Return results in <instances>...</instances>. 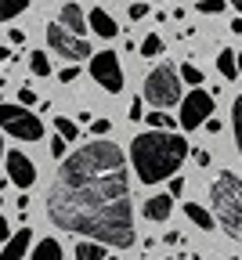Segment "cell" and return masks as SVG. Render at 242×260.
Returning <instances> with one entry per match:
<instances>
[{"mask_svg": "<svg viewBox=\"0 0 242 260\" xmlns=\"http://www.w3.org/2000/svg\"><path fill=\"white\" fill-rule=\"evenodd\" d=\"M29 260H62V242H58V239L33 242V256H29Z\"/></svg>", "mask_w": 242, "mask_h": 260, "instance_id": "obj_15", "label": "cell"}, {"mask_svg": "<svg viewBox=\"0 0 242 260\" xmlns=\"http://www.w3.org/2000/svg\"><path fill=\"white\" fill-rule=\"evenodd\" d=\"M148 220H166L174 213V199H170V191H156L152 199H145V210H141Z\"/></svg>", "mask_w": 242, "mask_h": 260, "instance_id": "obj_13", "label": "cell"}, {"mask_svg": "<svg viewBox=\"0 0 242 260\" xmlns=\"http://www.w3.org/2000/svg\"><path fill=\"white\" fill-rule=\"evenodd\" d=\"M235 58H238V76H242V51H235Z\"/></svg>", "mask_w": 242, "mask_h": 260, "instance_id": "obj_38", "label": "cell"}, {"mask_svg": "<svg viewBox=\"0 0 242 260\" xmlns=\"http://www.w3.org/2000/svg\"><path fill=\"white\" fill-rule=\"evenodd\" d=\"M185 217H188L195 228H202V232H214V213L206 210V206H199V203H185Z\"/></svg>", "mask_w": 242, "mask_h": 260, "instance_id": "obj_14", "label": "cell"}, {"mask_svg": "<svg viewBox=\"0 0 242 260\" xmlns=\"http://www.w3.org/2000/svg\"><path fill=\"white\" fill-rule=\"evenodd\" d=\"M109 130H112V123H109V119H94V123H90V134H94V141H98V138H105Z\"/></svg>", "mask_w": 242, "mask_h": 260, "instance_id": "obj_27", "label": "cell"}, {"mask_svg": "<svg viewBox=\"0 0 242 260\" xmlns=\"http://www.w3.org/2000/svg\"><path fill=\"white\" fill-rule=\"evenodd\" d=\"M228 4H231V8L238 11V18H242V0H228Z\"/></svg>", "mask_w": 242, "mask_h": 260, "instance_id": "obj_37", "label": "cell"}, {"mask_svg": "<svg viewBox=\"0 0 242 260\" xmlns=\"http://www.w3.org/2000/svg\"><path fill=\"white\" fill-rule=\"evenodd\" d=\"M231 134H235V148L242 155V94L231 102Z\"/></svg>", "mask_w": 242, "mask_h": 260, "instance_id": "obj_19", "label": "cell"}, {"mask_svg": "<svg viewBox=\"0 0 242 260\" xmlns=\"http://www.w3.org/2000/svg\"><path fill=\"white\" fill-rule=\"evenodd\" d=\"M90 76L101 90L109 94H119L123 90V69H119V54L116 51H98L90 58Z\"/></svg>", "mask_w": 242, "mask_h": 260, "instance_id": "obj_8", "label": "cell"}, {"mask_svg": "<svg viewBox=\"0 0 242 260\" xmlns=\"http://www.w3.org/2000/svg\"><path fill=\"white\" fill-rule=\"evenodd\" d=\"M29 249H33V232L29 228H15V235L4 242V249H0V260H22Z\"/></svg>", "mask_w": 242, "mask_h": 260, "instance_id": "obj_10", "label": "cell"}, {"mask_svg": "<svg viewBox=\"0 0 242 260\" xmlns=\"http://www.w3.org/2000/svg\"><path fill=\"white\" fill-rule=\"evenodd\" d=\"M8 40H11V44H25V32H22V29H11V25H8Z\"/></svg>", "mask_w": 242, "mask_h": 260, "instance_id": "obj_34", "label": "cell"}, {"mask_svg": "<svg viewBox=\"0 0 242 260\" xmlns=\"http://www.w3.org/2000/svg\"><path fill=\"white\" fill-rule=\"evenodd\" d=\"M206 119H214V94H206L202 87L188 90L181 102V112H177V123L185 130H199V126H206Z\"/></svg>", "mask_w": 242, "mask_h": 260, "instance_id": "obj_7", "label": "cell"}, {"mask_svg": "<svg viewBox=\"0 0 242 260\" xmlns=\"http://www.w3.org/2000/svg\"><path fill=\"white\" fill-rule=\"evenodd\" d=\"M141 109H145V102H141V98H134V102H130V112H127V119H141V116H145Z\"/></svg>", "mask_w": 242, "mask_h": 260, "instance_id": "obj_31", "label": "cell"}, {"mask_svg": "<svg viewBox=\"0 0 242 260\" xmlns=\"http://www.w3.org/2000/svg\"><path fill=\"white\" fill-rule=\"evenodd\" d=\"M47 44H51V51L62 54L69 65H76V61H83V58H94L90 44H87L83 37H73L62 22H51V25H47Z\"/></svg>", "mask_w": 242, "mask_h": 260, "instance_id": "obj_6", "label": "cell"}, {"mask_svg": "<svg viewBox=\"0 0 242 260\" xmlns=\"http://www.w3.org/2000/svg\"><path fill=\"white\" fill-rule=\"evenodd\" d=\"M0 130L18 141H40L44 138V123L37 112H29L25 105H8L0 102Z\"/></svg>", "mask_w": 242, "mask_h": 260, "instance_id": "obj_5", "label": "cell"}, {"mask_svg": "<svg viewBox=\"0 0 242 260\" xmlns=\"http://www.w3.org/2000/svg\"><path fill=\"white\" fill-rule=\"evenodd\" d=\"M127 15H130L134 22H137V18H145V15H148V4H145V0H137V4H130V11H127Z\"/></svg>", "mask_w": 242, "mask_h": 260, "instance_id": "obj_29", "label": "cell"}, {"mask_svg": "<svg viewBox=\"0 0 242 260\" xmlns=\"http://www.w3.org/2000/svg\"><path fill=\"white\" fill-rule=\"evenodd\" d=\"M0 206H4V195H0Z\"/></svg>", "mask_w": 242, "mask_h": 260, "instance_id": "obj_41", "label": "cell"}, {"mask_svg": "<svg viewBox=\"0 0 242 260\" xmlns=\"http://www.w3.org/2000/svg\"><path fill=\"white\" fill-rule=\"evenodd\" d=\"M141 102L152 105L156 112H159V109H170V105H181V73H177L170 61H159L156 69L145 76V83H141Z\"/></svg>", "mask_w": 242, "mask_h": 260, "instance_id": "obj_4", "label": "cell"}, {"mask_svg": "<svg viewBox=\"0 0 242 260\" xmlns=\"http://www.w3.org/2000/svg\"><path fill=\"white\" fill-rule=\"evenodd\" d=\"M105 260H119V256H105Z\"/></svg>", "mask_w": 242, "mask_h": 260, "instance_id": "obj_40", "label": "cell"}, {"mask_svg": "<svg viewBox=\"0 0 242 260\" xmlns=\"http://www.w3.org/2000/svg\"><path fill=\"white\" fill-rule=\"evenodd\" d=\"M228 8V0H199V15H221Z\"/></svg>", "mask_w": 242, "mask_h": 260, "instance_id": "obj_25", "label": "cell"}, {"mask_svg": "<svg viewBox=\"0 0 242 260\" xmlns=\"http://www.w3.org/2000/svg\"><path fill=\"white\" fill-rule=\"evenodd\" d=\"M15 58H18V54H11V44L0 47V61H15Z\"/></svg>", "mask_w": 242, "mask_h": 260, "instance_id": "obj_36", "label": "cell"}, {"mask_svg": "<svg viewBox=\"0 0 242 260\" xmlns=\"http://www.w3.org/2000/svg\"><path fill=\"white\" fill-rule=\"evenodd\" d=\"M87 29L90 32H98L101 40H112L116 32H119V25H116V18L109 15V11H101V8H94L90 15H87Z\"/></svg>", "mask_w": 242, "mask_h": 260, "instance_id": "obj_12", "label": "cell"}, {"mask_svg": "<svg viewBox=\"0 0 242 260\" xmlns=\"http://www.w3.org/2000/svg\"><path fill=\"white\" fill-rule=\"evenodd\" d=\"M192 159L199 162V167H210V152H202V148H199V152H192Z\"/></svg>", "mask_w": 242, "mask_h": 260, "instance_id": "obj_35", "label": "cell"}, {"mask_svg": "<svg viewBox=\"0 0 242 260\" xmlns=\"http://www.w3.org/2000/svg\"><path fill=\"white\" fill-rule=\"evenodd\" d=\"M51 155H54V159H58V162H62V159H65V155H69V141H65V138H58V134H54V138H51Z\"/></svg>", "mask_w": 242, "mask_h": 260, "instance_id": "obj_26", "label": "cell"}, {"mask_svg": "<svg viewBox=\"0 0 242 260\" xmlns=\"http://www.w3.org/2000/svg\"><path fill=\"white\" fill-rule=\"evenodd\" d=\"M18 105H25V109L37 105V90H33V87H22V90H18Z\"/></svg>", "mask_w": 242, "mask_h": 260, "instance_id": "obj_28", "label": "cell"}, {"mask_svg": "<svg viewBox=\"0 0 242 260\" xmlns=\"http://www.w3.org/2000/svg\"><path fill=\"white\" fill-rule=\"evenodd\" d=\"M76 76H80V69H76V65H65V69L58 73V80H62V83H73Z\"/></svg>", "mask_w": 242, "mask_h": 260, "instance_id": "obj_30", "label": "cell"}, {"mask_svg": "<svg viewBox=\"0 0 242 260\" xmlns=\"http://www.w3.org/2000/svg\"><path fill=\"white\" fill-rule=\"evenodd\" d=\"M29 73H33V76H40V80L51 76V58H47L44 51H33V54H29Z\"/></svg>", "mask_w": 242, "mask_h": 260, "instance_id": "obj_20", "label": "cell"}, {"mask_svg": "<svg viewBox=\"0 0 242 260\" xmlns=\"http://www.w3.org/2000/svg\"><path fill=\"white\" fill-rule=\"evenodd\" d=\"M73 256H76V260H105V246H98V242L83 239V242H76Z\"/></svg>", "mask_w": 242, "mask_h": 260, "instance_id": "obj_17", "label": "cell"}, {"mask_svg": "<svg viewBox=\"0 0 242 260\" xmlns=\"http://www.w3.org/2000/svg\"><path fill=\"white\" fill-rule=\"evenodd\" d=\"M4 162H8V181L15 184V188H22V191H29L33 184H37V167H33V159L25 155V152H8L4 155Z\"/></svg>", "mask_w": 242, "mask_h": 260, "instance_id": "obj_9", "label": "cell"}, {"mask_svg": "<svg viewBox=\"0 0 242 260\" xmlns=\"http://www.w3.org/2000/svg\"><path fill=\"white\" fill-rule=\"evenodd\" d=\"M177 73H181V80H185V83H192V87L199 90V83H202V69H195V65H188V61H185Z\"/></svg>", "mask_w": 242, "mask_h": 260, "instance_id": "obj_24", "label": "cell"}, {"mask_svg": "<svg viewBox=\"0 0 242 260\" xmlns=\"http://www.w3.org/2000/svg\"><path fill=\"white\" fill-rule=\"evenodd\" d=\"M185 195V177H170V199Z\"/></svg>", "mask_w": 242, "mask_h": 260, "instance_id": "obj_32", "label": "cell"}, {"mask_svg": "<svg viewBox=\"0 0 242 260\" xmlns=\"http://www.w3.org/2000/svg\"><path fill=\"white\" fill-rule=\"evenodd\" d=\"M210 199H214V217L231 239L242 242V177L231 170H221L210 184Z\"/></svg>", "mask_w": 242, "mask_h": 260, "instance_id": "obj_3", "label": "cell"}, {"mask_svg": "<svg viewBox=\"0 0 242 260\" xmlns=\"http://www.w3.org/2000/svg\"><path fill=\"white\" fill-rule=\"evenodd\" d=\"M58 22H62L69 32H73V37H83V29H87V15H83V8H80V4H73V0H69V4H62Z\"/></svg>", "mask_w": 242, "mask_h": 260, "instance_id": "obj_11", "label": "cell"}, {"mask_svg": "<svg viewBox=\"0 0 242 260\" xmlns=\"http://www.w3.org/2000/svg\"><path fill=\"white\" fill-rule=\"evenodd\" d=\"M11 235H15V232H11V220H8L4 213H0V242H8Z\"/></svg>", "mask_w": 242, "mask_h": 260, "instance_id": "obj_33", "label": "cell"}, {"mask_svg": "<svg viewBox=\"0 0 242 260\" xmlns=\"http://www.w3.org/2000/svg\"><path fill=\"white\" fill-rule=\"evenodd\" d=\"M217 69H221V76L224 80H238V58H235V51H221L217 54Z\"/></svg>", "mask_w": 242, "mask_h": 260, "instance_id": "obj_16", "label": "cell"}, {"mask_svg": "<svg viewBox=\"0 0 242 260\" xmlns=\"http://www.w3.org/2000/svg\"><path fill=\"white\" fill-rule=\"evenodd\" d=\"M137 51H141V58H159L163 54V37L152 32V37H145L141 44H137Z\"/></svg>", "mask_w": 242, "mask_h": 260, "instance_id": "obj_22", "label": "cell"}, {"mask_svg": "<svg viewBox=\"0 0 242 260\" xmlns=\"http://www.w3.org/2000/svg\"><path fill=\"white\" fill-rule=\"evenodd\" d=\"M29 8V0H0V22H11Z\"/></svg>", "mask_w": 242, "mask_h": 260, "instance_id": "obj_21", "label": "cell"}, {"mask_svg": "<svg viewBox=\"0 0 242 260\" xmlns=\"http://www.w3.org/2000/svg\"><path fill=\"white\" fill-rule=\"evenodd\" d=\"M54 134L65 138V141H76L80 138V123L69 119V116H54Z\"/></svg>", "mask_w": 242, "mask_h": 260, "instance_id": "obj_18", "label": "cell"}, {"mask_svg": "<svg viewBox=\"0 0 242 260\" xmlns=\"http://www.w3.org/2000/svg\"><path fill=\"white\" fill-rule=\"evenodd\" d=\"M47 217L54 228L98 246H134V199L123 148L112 141H87L65 155L47 195Z\"/></svg>", "mask_w": 242, "mask_h": 260, "instance_id": "obj_1", "label": "cell"}, {"mask_svg": "<svg viewBox=\"0 0 242 260\" xmlns=\"http://www.w3.org/2000/svg\"><path fill=\"white\" fill-rule=\"evenodd\" d=\"M185 155H188V141L177 130H145L130 141V167L137 170L141 184H159L177 177Z\"/></svg>", "mask_w": 242, "mask_h": 260, "instance_id": "obj_2", "label": "cell"}, {"mask_svg": "<svg viewBox=\"0 0 242 260\" xmlns=\"http://www.w3.org/2000/svg\"><path fill=\"white\" fill-rule=\"evenodd\" d=\"M145 119H148V130H174V119H170L166 112H145Z\"/></svg>", "mask_w": 242, "mask_h": 260, "instance_id": "obj_23", "label": "cell"}, {"mask_svg": "<svg viewBox=\"0 0 242 260\" xmlns=\"http://www.w3.org/2000/svg\"><path fill=\"white\" fill-rule=\"evenodd\" d=\"M0 159H4V134H0Z\"/></svg>", "mask_w": 242, "mask_h": 260, "instance_id": "obj_39", "label": "cell"}]
</instances>
